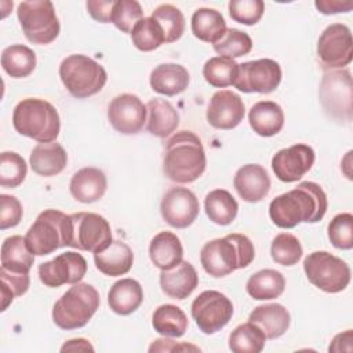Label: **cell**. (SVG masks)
<instances>
[{
    "label": "cell",
    "instance_id": "6da1fadb",
    "mask_svg": "<svg viewBox=\"0 0 353 353\" xmlns=\"http://www.w3.org/2000/svg\"><path fill=\"white\" fill-rule=\"evenodd\" d=\"M327 194L320 185L305 181L295 189L273 199L269 204V216L283 229H291L301 222L316 223L327 212Z\"/></svg>",
    "mask_w": 353,
    "mask_h": 353
},
{
    "label": "cell",
    "instance_id": "7a4b0ae2",
    "mask_svg": "<svg viewBox=\"0 0 353 353\" xmlns=\"http://www.w3.org/2000/svg\"><path fill=\"white\" fill-rule=\"evenodd\" d=\"M205 152L200 138L192 131H178L165 143L163 170L176 183H190L205 170Z\"/></svg>",
    "mask_w": 353,
    "mask_h": 353
},
{
    "label": "cell",
    "instance_id": "3957f363",
    "mask_svg": "<svg viewBox=\"0 0 353 353\" xmlns=\"http://www.w3.org/2000/svg\"><path fill=\"white\" fill-rule=\"evenodd\" d=\"M255 258L252 241L240 233L205 243L200 251V262L212 277H223L236 269L247 268Z\"/></svg>",
    "mask_w": 353,
    "mask_h": 353
},
{
    "label": "cell",
    "instance_id": "277c9868",
    "mask_svg": "<svg viewBox=\"0 0 353 353\" xmlns=\"http://www.w3.org/2000/svg\"><path fill=\"white\" fill-rule=\"evenodd\" d=\"M12 124L17 132L40 143L54 142L61 128L57 109L40 98H26L18 102L12 112Z\"/></svg>",
    "mask_w": 353,
    "mask_h": 353
},
{
    "label": "cell",
    "instance_id": "5b68a950",
    "mask_svg": "<svg viewBox=\"0 0 353 353\" xmlns=\"http://www.w3.org/2000/svg\"><path fill=\"white\" fill-rule=\"evenodd\" d=\"M99 294L88 283H76L54 305L52 320L62 330L84 327L99 307Z\"/></svg>",
    "mask_w": 353,
    "mask_h": 353
},
{
    "label": "cell",
    "instance_id": "8992f818",
    "mask_svg": "<svg viewBox=\"0 0 353 353\" xmlns=\"http://www.w3.org/2000/svg\"><path fill=\"white\" fill-rule=\"evenodd\" d=\"M59 77L74 98H88L98 94L108 80L105 68L83 54L66 57L59 65Z\"/></svg>",
    "mask_w": 353,
    "mask_h": 353
},
{
    "label": "cell",
    "instance_id": "52a82bcc",
    "mask_svg": "<svg viewBox=\"0 0 353 353\" xmlns=\"http://www.w3.org/2000/svg\"><path fill=\"white\" fill-rule=\"evenodd\" d=\"M70 215L59 210H44L26 232L25 240L29 250L37 255H48L58 248L69 247Z\"/></svg>",
    "mask_w": 353,
    "mask_h": 353
},
{
    "label": "cell",
    "instance_id": "ba28073f",
    "mask_svg": "<svg viewBox=\"0 0 353 353\" xmlns=\"http://www.w3.org/2000/svg\"><path fill=\"white\" fill-rule=\"evenodd\" d=\"M25 37L34 44H50L59 34V21L54 4L48 0L22 1L17 8Z\"/></svg>",
    "mask_w": 353,
    "mask_h": 353
},
{
    "label": "cell",
    "instance_id": "9c48e42d",
    "mask_svg": "<svg viewBox=\"0 0 353 353\" xmlns=\"http://www.w3.org/2000/svg\"><path fill=\"white\" fill-rule=\"evenodd\" d=\"M303 270L313 285L330 294L343 291L350 283L349 265L327 251L309 254L303 261Z\"/></svg>",
    "mask_w": 353,
    "mask_h": 353
},
{
    "label": "cell",
    "instance_id": "30bf717a",
    "mask_svg": "<svg viewBox=\"0 0 353 353\" xmlns=\"http://www.w3.org/2000/svg\"><path fill=\"white\" fill-rule=\"evenodd\" d=\"M319 97L324 112L331 119L341 123L352 121L353 83L349 70L339 69L324 73Z\"/></svg>",
    "mask_w": 353,
    "mask_h": 353
},
{
    "label": "cell",
    "instance_id": "8fae6325",
    "mask_svg": "<svg viewBox=\"0 0 353 353\" xmlns=\"http://www.w3.org/2000/svg\"><path fill=\"white\" fill-rule=\"evenodd\" d=\"M69 247L98 252L112 243V229L109 222L94 212H77L70 215Z\"/></svg>",
    "mask_w": 353,
    "mask_h": 353
},
{
    "label": "cell",
    "instance_id": "7c38bea8",
    "mask_svg": "<svg viewBox=\"0 0 353 353\" xmlns=\"http://www.w3.org/2000/svg\"><path fill=\"white\" fill-rule=\"evenodd\" d=\"M233 316V303L222 292L215 290L203 291L192 302V317L200 331L207 335L222 330Z\"/></svg>",
    "mask_w": 353,
    "mask_h": 353
},
{
    "label": "cell",
    "instance_id": "4fadbf2b",
    "mask_svg": "<svg viewBox=\"0 0 353 353\" xmlns=\"http://www.w3.org/2000/svg\"><path fill=\"white\" fill-rule=\"evenodd\" d=\"M317 57L324 68L338 69L349 65L353 58L350 29L343 23L328 25L319 37Z\"/></svg>",
    "mask_w": 353,
    "mask_h": 353
},
{
    "label": "cell",
    "instance_id": "5bb4252c",
    "mask_svg": "<svg viewBox=\"0 0 353 353\" xmlns=\"http://www.w3.org/2000/svg\"><path fill=\"white\" fill-rule=\"evenodd\" d=\"M280 81V65L273 59L262 58L240 63L233 85L243 92L269 94L279 87Z\"/></svg>",
    "mask_w": 353,
    "mask_h": 353
},
{
    "label": "cell",
    "instance_id": "9a60e30c",
    "mask_svg": "<svg viewBox=\"0 0 353 353\" xmlns=\"http://www.w3.org/2000/svg\"><path fill=\"white\" fill-rule=\"evenodd\" d=\"M39 279L47 287H59L62 284H76L87 273V261L81 254L66 251L54 259L39 265Z\"/></svg>",
    "mask_w": 353,
    "mask_h": 353
},
{
    "label": "cell",
    "instance_id": "2e32d148",
    "mask_svg": "<svg viewBox=\"0 0 353 353\" xmlns=\"http://www.w3.org/2000/svg\"><path fill=\"white\" fill-rule=\"evenodd\" d=\"M108 119L117 132L134 135L146 123V105L134 94L117 95L108 106Z\"/></svg>",
    "mask_w": 353,
    "mask_h": 353
},
{
    "label": "cell",
    "instance_id": "e0dca14e",
    "mask_svg": "<svg viewBox=\"0 0 353 353\" xmlns=\"http://www.w3.org/2000/svg\"><path fill=\"white\" fill-rule=\"evenodd\" d=\"M200 204L196 194L188 188H171L161 200L160 212L163 219L172 228L185 229L199 215Z\"/></svg>",
    "mask_w": 353,
    "mask_h": 353
},
{
    "label": "cell",
    "instance_id": "ac0fdd59",
    "mask_svg": "<svg viewBox=\"0 0 353 353\" xmlns=\"http://www.w3.org/2000/svg\"><path fill=\"white\" fill-rule=\"evenodd\" d=\"M314 150L305 143H296L279 150L272 159V168L283 182L299 181L314 164Z\"/></svg>",
    "mask_w": 353,
    "mask_h": 353
},
{
    "label": "cell",
    "instance_id": "d6986e66",
    "mask_svg": "<svg viewBox=\"0 0 353 353\" xmlns=\"http://www.w3.org/2000/svg\"><path fill=\"white\" fill-rule=\"evenodd\" d=\"M245 106L240 95L229 90L216 91L207 108V121L218 130H232L244 119Z\"/></svg>",
    "mask_w": 353,
    "mask_h": 353
},
{
    "label": "cell",
    "instance_id": "ffe728a7",
    "mask_svg": "<svg viewBox=\"0 0 353 353\" xmlns=\"http://www.w3.org/2000/svg\"><path fill=\"white\" fill-rule=\"evenodd\" d=\"M233 185L244 201L258 203L268 196L270 190V178L262 165L245 164L236 171Z\"/></svg>",
    "mask_w": 353,
    "mask_h": 353
},
{
    "label": "cell",
    "instance_id": "44dd1931",
    "mask_svg": "<svg viewBox=\"0 0 353 353\" xmlns=\"http://www.w3.org/2000/svg\"><path fill=\"white\" fill-rule=\"evenodd\" d=\"M197 285V272L188 261H181L175 266L161 270L160 273V287L170 298L185 299L196 290Z\"/></svg>",
    "mask_w": 353,
    "mask_h": 353
},
{
    "label": "cell",
    "instance_id": "7402d4cb",
    "mask_svg": "<svg viewBox=\"0 0 353 353\" xmlns=\"http://www.w3.org/2000/svg\"><path fill=\"white\" fill-rule=\"evenodd\" d=\"M108 188V179L103 171L95 167H84L73 174L69 190L80 203H94L103 197Z\"/></svg>",
    "mask_w": 353,
    "mask_h": 353
},
{
    "label": "cell",
    "instance_id": "603a6c76",
    "mask_svg": "<svg viewBox=\"0 0 353 353\" xmlns=\"http://www.w3.org/2000/svg\"><path fill=\"white\" fill-rule=\"evenodd\" d=\"M94 262L97 269L106 276H123L130 272L134 262V254L127 243L112 240L108 247L94 254Z\"/></svg>",
    "mask_w": 353,
    "mask_h": 353
},
{
    "label": "cell",
    "instance_id": "cb8c5ba5",
    "mask_svg": "<svg viewBox=\"0 0 353 353\" xmlns=\"http://www.w3.org/2000/svg\"><path fill=\"white\" fill-rule=\"evenodd\" d=\"M189 85V72L178 63H160L150 73V87L153 91L174 97L183 92Z\"/></svg>",
    "mask_w": 353,
    "mask_h": 353
},
{
    "label": "cell",
    "instance_id": "d4e9b609",
    "mask_svg": "<svg viewBox=\"0 0 353 353\" xmlns=\"http://www.w3.org/2000/svg\"><path fill=\"white\" fill-rule=\"evenodd\" d=\"M146 130L159 138L171 135L179 124L178 112L163 98H153L146 103Z\"/></svg>",
    "mask_w": 353,
    "mask_h": 353
},
{
    "label": "cell",
    "instance_id": "484cf974",
    "mask_svg": "<svg viewBox=\"0 0 353 353\" xmlns=\"http://www.w3.org/2000/svg\"><path fill=\"white\" fill-rule=\"evenodd\" d=\"M29 163L37 175L52 176L63 171L68 163V154L63 146L57 142L39 143L33 148Z\"/></svg>",
    "mask_w": 353,
    "mask_h": 353
},
{
    "label": "cell",
    "instance_id": "4316f807",
    "mask_svg": "<svg viewBox=\"0 0 353 353\" xmlns=\"http://www.w3.org/2000/svg\"><path fill=\"white\" fill-rule=\"evenodd\" d=\"M248 321L256 324L266 335V339L281 336L290 327V313L280 303H268L256 306L248 317Z\"/></svg>",
    "mask_w": 353,
    "mask_h": 353
},
{
    "label": "cell",
    "instance_id": "83f0119b",
    "mask_svg": "<svg viewBox=\"0 0 353 353\" xmlns=\"http://www.w3.org/2000/svg\"><path fill=\"white\" fill-rule=\"evenodd\" d=\"M248 121L258 135L273 137L279 134L284 125V112L281 106L273 101H261L250 109Z\"/></svg>",
    "mask_w": 353,
    "mask_h": 353
},
{
    "label": "cell",
    "instance_id": "f1b7e54d",
    "mask_svg": "<svg viewBox=\"0 0 353 353\" xmlns=\"http://www.w3.org/2000/svg\"><path fill=\"white\" fill-rule=\"evenodd\" d=\"M143 301L141 284L134 279H121L116 281L108 292L109 307L120 316H127L135 312Z\"/></svg>",
    "mask_w": 353,
    "mask_h": 353
},
{
    "label": "cell",
    "instance_id": "f546056e",
    "mask_svg": "<svg viewBox=\"0 0 353 353\" xmlns=\"http://www.w3.org/2000/svg\"><path fill=\"white\" fill-rule=\"evenodd\" d=\"M149 256L156 268L165 270L182 261L183 247L172 232H160L150 240Z\"/></svg>",
    "mask_w": 353,
    "mask_h": 353
},
{
    "label": "cell",
    "instance_id": "4dcf8cb0",
    "mask_svg": "<svg viewBox=\"0 0 353 353\" xmlns=\"http://www.w3.org/2000/svg\"><path fill=\"white\" fill-rule=\"evenodd\" d=\"M226 30L223 15L214 8L201 7L192 15V32L201 41L215 44L223 37Z\"/></svg>",
    "mask_w": 353,
    "mask_h": 353
},
{
    "label": "cell",
    "instance_id": "1f68e13d",
    "mask_svg": "<svg viewBox=\"0 0 353 353\" xmlns=\"http://www.w3.org/2000/svg\"><path fill=\"white\" fill-rule=\"evenodd\" d=\"M34 254L29 250L25 237L11 236L1 244V269L14 273H29Z\"/></svg>",
    "mask_w": 353,
    "mask_h": 353
},
{
    "label": "cell",
    "instance_id": "d6a6232c",
    "mask_svg": "<svg viewBox=\"0 0 353 353\" xmlns=\"http://www.w3.org/2000/svg\"><path fill=\"white\" fill-rule=\"evenodd\" d=\"M245 288L254 299L269 301L279 298L284 292L285 279L274 269H262L248 279Z\"/></svg>",
    "mask_w": 353,
    "mask_h": 353
},
{
    "label": "cell",
    "instance_id": "836d02e7",
    "mask_svg": "<svg viewBox=\"0 0 353 353\" xmlns=\"http://www.w3.org/2000/svg\"><path fill=\"white\" fill-rule=\"evenodd\" d=\"M204 208L210 221L216 225L226 226L234 221L239 211V204L228 190L214 189L205 196Z\"/></svg>",
    "mask_w": 353,
    "mask_h": 353
},
{
    "label": "cell",
    "instance_id": "e575fe53",
    "mask_svg": "<svg viewBox=\"0 0 353 353\" xmlns=\"http://www.w3.org/2000/svg\"><path fill=\"white\" fill-rule=\"evenodd\" d=\"M1 66L11 77H26L36 68V54L23 44H12L1 52Z\"/></svg>",
    "mask_w": 353,
    "mask_h": 353
},
{
    "label": "cell",
    "instance_id": "d590c367",
    "mask_svg": "<svg viewBox=\"0 0 353 353\" xmlns=\"http://www.w3.org/2000/svg\"><path fill=\"white\" fill-rule=\"evenodd\" d=\"M152 325L160 335L179 338L188 330V317L181 307L165 303L154 310Z\"/></svg>",
    "mask_w": 353,
    "mask_h": 353
},
{
    "label": "cell",
    "instance_id": "8d00e7d4",
    "mask_svg": "<svg viewBox=\"0 0 353 353\" xmlns=\"http://www.w3.org/2000/svg\"><path fill=\"white\" fill-rule=\"evenodd\" d=\"M265 343V332L251 321L237 325L229 335V349L234 353H259Z\"/></svg>",
    "mask_w": 353,
    "mask_h": 353
},
{
    "label": "cell",
    "instance_id": "74e56055",
    "mask_svg": "<svg viewBox=\"0 0 353 353\" xmlns=\"http://www.w3.org/2000/svg\"><path fill=\"white\" fill-rule=\"evenodd\" d=\"M239 73V63L226 57H212L203 66L205 81L216 88L233 85Z\"/></svg>",
    "mask_w": 353,
    "mask_h": 353
},
{
    "label": "cell",
    "instance_id": "f35d334b",
    "mask_svg": "<svg viewBox=\"0 0 353 353\" xmlns=\"http://www.w3.org/2000/svg\"><path fill=\"white\" fill-rule=\"evenodd\" d=\"M132 44L143 51L149 52L159 48L163 43H165L164 33L161 26L152 17H143L131 32Z\"/></svg>",
    "mask_w": 353,
    "mask_h": 353
},
{
    "label": "cell",
    "instance_id": "ab89813d",
    "mask_svg": "<svg viewBox=\"0 0 353 353\" xmlns=\"http://www.w3.org/2000/svg\"><path fill=\"white\" fill-rule=\"evenodd\" d=\"M150 17L161 26L165 43H174L182 37L185 32V18L175 6L161 4L154 8Z\"/></svg>",
    "mask_w": 353,
    "mask_h": 353
},
{
    "label": "cell",
    "instance_id": "60d3db41",
    "mask_svg": "<svg viewBox=\"0 0 353 353\" xmlns=\"http://www.w3.org/2000/svg\"><path fill=\"white\" fill-rule=\"evenodd\" d=\"M301 241L291 233L277 234L270 245V255L273 261L283 266L296 265L302 256Z\"/></svg>",
    "mask_w": 353,
    "mask_h": 353
},
{
    "label": "cell",
    "instance_id": "b9f144b4",
    "mask_svg": "<svg viewBox=\"0 0 353 353\" xmlns=\"http://www.w3.org/2000/svg\"><path fill=\"white\" fill-rule=\"evenodd\" d=\"M28 165L23 157L15 152H3L0 154V185L3 188H17L26 176Z\"/></svg>",
    "mask_w": 353,
    "mask_h": 353
},
{
    "label": "cell",
    "instance_id": "7bdbcfd3",
    "mask_svg": "<svg viewBox=\"0 0 353 353\" xmlns=\"http://www.w3.org/2000/svg\"><path fill=\"white\" fill-rule=\"evenodd\" d=\"M252 48L251 37L239 29L230 28L226 30L223 37L214 44V50L219 57L237 58L247 55Z\"/></svg>",
    "mask_w": 353,
    "mask_h": 353
},
{
    "label": "cell",
    "instance_id": "ee69618b",
    "mask_svg": "<svg viewBox=\"0 0 353 353\" xmlns=\"http://www.w3.org/2000/svg\"><path fill=\"white\" fill-rule=\"evenodd\" d=\"M142 18H143V11H142L141 4L137 0H117V1H114L110 22L114 23V26L119 30L131 34L134 26Z\"/></svg>",
    "mask_w": 353,
    "mask_h": 353
},
{
    "label": "cell",
    "instance_id": "f6af8a7d",
    "mask_svg": "<svg viewBox=\"0 0 353 353\" xmlns=\"http://www.w3.org/2000/svg\"><path fill=\"white\" fill-rule=\"evenodd\" d=\"M328 239L335 248L350 250L353 247V215L342 212L328 223Z\"/></svg>",
    "mask_w": 353,
    "mask_h": 353
},
{
    "label": "cell",
    "instance_id": "bcb514c9",
    "mask_svg": "<svg viewBox=\"0 0 353 353\" xmlns=\"http://www.w3.org/2000/svg\"><path fill=\"white\" fill-rule=\"evenodd\" d=\"M1 279V310L14 301V298L23 295L30 284L29 273H14L6 269H0Z\"/></svg>",
    "mask_w": 353,
    "mask_h": 353
},
{
    "label": "cell",
    "instance_id": "7dc6e473",
    "mask_svg": "<svg viewBox=\"0 0 353 353\" xmlns=\"http://www.w3.org/2000/svg\"><path fill=\"white\" fill-rule=\"evenodd\" d=\"M265 11L262 0H230L229 14L233 21L243 25H255Z\"/></svg>",
    "mask_w": 353,
    "mask_h": 353
},
{
    "label": "cell",
    "instance_id": "c3c4849f",
    "mask_svg": "<svg viewBox=\"0 0 353 353\" xmlns=\"http://www.w3.org/2000/svg\"><path fill=\"white\" fill-rule=\"evenodd\" d=\"M23 215L22 204L15 196L0 194V229L17 226Z\"/></svg>",
    "mask_w": 353,
    "mask_h": 353
},
{
    "label": "cell",
    "instance_id": "681fc988",
    "mask_svg": "<svg viewBox=\"0 0 353 353\" xmlns=\"http://www.w3.org/2000/svg\"><path fill=\"white\" fill-rule=\"evenodd\" d=\"M88 14L101 23H109L112 21L113 0H88L85 3Z\"/></svg>",
    "mask_w": 353,
    "mask_h": 353
},
{
    "label": "cell",
    "instance_id": "f907efd6",
    "mask_svg": "<svg viewBox=\"0 0 353 353\" xmlns=\"http://www.w3.org/2000/svg\"><path fill=\"white\" fill-rule=\"evenodd\" d=\"M316 8L325 15L338 14V12H349L353 8L352 0H316Z\"/></svg>",
    "mask_w": 353,
    "mask_h": 353
},
{
    "label": "cell",
    "instance_id": "816d5d0a",
    "mask_svg": "<svg viewBox=\"0 0 353 353\" xmlns=\"http://www.w3.org/2000/svg\"><path fill=\"white\" fill-rule=\"evenodd\" d=\"M172 352V350H200L196 346L192 345H178L175 341L171 339H156L150 347L149 352Z\"/></svg>",
    "mask_w": 353,
    "mask_h": 353
},
{
    "label": "cell",
    "instance_id": "f5cc1de1",
    "mask_svg": "<svg viewBox=\"0 0 353 353\" xmlns=\"http://www.w3.org/2000/svg\"><path fill=\"white\" fill-rule=\"evenodd\" d=\"M352 341H353V332L352 330H347L345 332L338 334L331 341V345L328 347L330 352H352Z\"/></svg>",
    "mask_w": 353,
    "mask_h": 353
},
{
    "label": "cell",
    "instance_id": "db71d44e",
    "mask_svg": "<svg viewBox=\"0 0 353 353\" xmlns=\"http://www.w3.org/2000/svg\"><path fill=\"white\" fill-rule=\"evenodd\" d=\"M76 350H83V352L91 350V352H94V347L91 346V343L87 339H83V338L70 339L61 347V352H76Z\"/></svg>",
    "mask_w": 353,
    "mask_h": 353
}]
</instances>
